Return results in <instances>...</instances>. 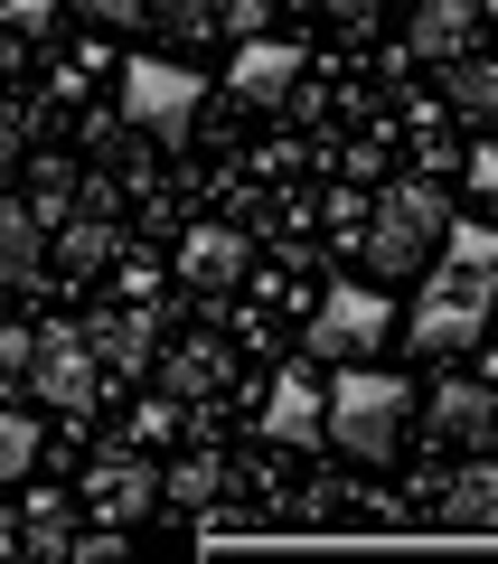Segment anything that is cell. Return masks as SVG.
Returning a JSON list of instances; mask_svg holds the SVG:
<instances>
[{
	"instance_id": "cell-1",
	"label": "cell",
	"mask_w": 498,
	"mask_h": 564,
	"mask_svg": "<svg viewBox=\"0 0 498 564\" xmlns=\"http://www.w3.org/2000/svg\"><path fill=\"white\" fill-rule=\"evenodd\" d=\"M489 311H498V263L442 254V263H433V282L414 292V311H404V339H414L423 358H461V348H479Z\"/></svg>"
},
{
	"instance_id": "cell-2",
	"label": "cell",
	"mask_w": 498,
	"mask_h": 564,
	"mask_svg": "<svg viewBox=\"0 0 498 564\" xmlns=\"http://www.w3.org/2000/svg\"><path fill=\"white\" fill-rule=\"evenodd\" d=\"M404 414H414V386L386 377V367H339L329 377V443L348 462H396Z\"/></svg>"
},
{
	"instance_id": "cell-3",
	"label": "cell",
	"mask_w": 498,
	"mask_h": 564,
	"mask_svg": "<svg viewBox=\"0 0 498 564\" xmlns=\"http://www.w3.org/2000/svg\"><path fill=\"white\" fill-rule=\"evenodd\" d=\"M442 198H433V180H396L377 198V217H367V273L377 282H404V273H423L433 263V245H442Z\"/></svg>"
},
{
	"instance_id": "cell-4",
	"label": "cell",
	"mask_w": 498,
	"mask_h": 564,
	"mask_svg": "<svg viewBox=\"0 0 498 564\" xmlns=\"http://www.w3.org/2000/svg\"><path fill=\"white\" fill-rule=\"evenodd\" d=\"M386 329H396V302H386V282H329L320 292V311H311V358L320 367H358V358H377L386 348Z\"/></svg>"
},
{
	"instance_id": "cell-5",
	"label": "cell",
	"mask_w": 498,
	"mask_h": 564,
	"mask_svg": "<svg viewBox=\"0 0 498 564\" xmlns=\"http://www.w3.org/2000/svg\"><path fill=\"white\" fill-rule=\"evenodd\" d=\"M198 104H207L198 66H180V57H122V122H132V132L180 141L188 122H198Z\"/></svg>"
},
{
	"instance_id": "cell-6",
	"label": "cell",
	"mask_w": 498,
	"mask_h": 564,
	"mask_svg": "<svg viewBox=\"0 0 498 564\" xmlns=\"http://www.w3.org/2000/svg\"><path fill=\"white\" fill-rule=\"evenodd\" d=\"M29 386H39V395L57 404V414H85V404H95V386H104V358H95V339H85V321H76V329H39Z\"/></svg>"
},
{
	"instance_id": "cell-7",
	"label": "cell",
	"mask_w": 498,
	"mask_h": 564,
	"mask_svg": "<svg viewBox=\"0 0 498 564\" xmlns=\"http://www.w3.org/2000/svg\"><path fill=\"white\" fill-rule=\"evenodd\" d=\"M85 339H95L104 377H151V367H160V302L122 292L113 311H95V321H85Z\"/></svg>"
},
{
	"instance_id": "cell-8",
	"label": "cell",
	"mask_w": 498,
	"mask_h": 564,
	"mask_svg": "<svg viewBox=\"0 0 498 564\" xmlns=\"http://www.w3.org/2000/svg\"><path fill=\"white\" fill-rule=\"evenodd\" d=\"M263 433H273L282 452L329 443V386H320L311 367H282V377H273V395H263Z\"/></svg>"
},
{
	"instance_id": "cell-9",
	"label": "cell",
	"mask_w": 498,
	"mask_h": 564,
	"mask_svg": "<svg viewBox=\"0 0 498 564\" xmlns=\"http://www.w3.org/2000/svg\"><path fill=\"white\" fill-rule=\"evenodd\" d=\"M433 433L461 452H489L498 443V377H442L433 386Z\"/></svg>"
},
{
	"instance_id": "cell-10",
	"label": "cell",
	"mask_w": 498,
	"mask_h": 564,
	"mask_svg": "<svg viewBox=\"0 0 498 564\" xmlns=\"http://www.w3.org/2000/svg\"><path fill=\"white\" fill-rule=\"evenodd\" d=\"M160 499H170V489H160L151 470L132 462V452H104V462L85 470V508H95L104 527H132V518H151Z\"/></svg>"
},
{
	"instance_id": "cell-11",
	"label": "cell",
	"mask_w": 498,
	"mask_h": 564,
	"mask_svg": "<svg viewBox=\"0 0 498 564\" xmlns=\"http://www.w3.org/2000/svg\"><path fill=\"white\" fill-rule=\"evenodd\" d=\"M0 282L10 292H39L47 282V207L39 198H0Z\"/></svg>"
},
{
	"instance_id": "cell-12",
	"label": "cell",
	"mask_w": 498,
	"mask_h": 564,
	"mask_svg": "<svg viewBox=\"0 0 498 564\" xmlns=\"http://www.w3.org/2000/svg\"><path fill=\"white\" fill-rule=\"evenodd\" d=\"M433 527L452 536H498V462H470L433 489Z\"/></svg>"
},
{
	"instance_id": "cell-13",
	"label": "cell",
	"mask_w": 498,
	"mask_h": 564,
	"mask_svg": "<svg viewBox=\"0 0 498 564\" xmlns=\"http://www.w3.org/2000/svg\"><path fill=\"white\" fill-rule=\"evenodd\" d=\"M226 85H236L245 104H282V95L301 85V47H292V39H245L236 66H226Z\"/></svg>"
},
{
	"instance_id": "cell-14",
	"label": "cell",
	"mask_w": 498,
	"mask_h": 564,
	"mask_svg": "<svg viewBox=\"0 0 498 564\" xmlns=\"http://www.w3.org/2000/svg\"><path fill=\"white\" fill-rule=\"evenodd\" d=\"M104 207H113V198H104V188H95V207H76V217H66L57 226V282H85V273H104V263H113V217H104Z\"/></svg>"
},
{
	"instance_id": "cell-15",
	"label": "cell",
	"mask_w": 498,
	"mask_h": 564,
	"mask_svg": "<svg viewBox=\"0 0 498 564\" xmlns=\"http://www.w3.org/2000/svg\"><path fill=\"white\" fill-rule=\"evenodd\" d=\"M180 273L198 282V292H236L245 282V236L236 226H188L180 236Z\"/></svg>"
},
{
	"instance_id": "cell-16",
	"label": "cell",
	"mask_w": 498,
	"mask_h": 564,
	"mask_svg": "<svg viewBox=\"0 0 498 564\" xmlns=\"http://www.w3.org/2000/svg\"><path fill=\"white\" fill-rule=\"evenodd\" d=\"M404 39H414V57L452 66V57H470V47H479V10H470V0H423Z\"/></svg>"
},
{
	"instance_id": "cell-17",
	"label": "cell",
	"mask_w": 498,
	"mask_h": 564,
	"mask_svg": "<svg viewBox=\"0 0 498 564\" xmlns=\"http://www.w3.org/2000/svg\"><path fill=\"white\" fill-rule=\"evenodd\" d=\"M151 377L170 386L180 404H198V395H217V386H226V348H217V339H180V348H160Z\"/></svg>"
},
{
	"instance_id": "cell-18",
	"label": "cell",
	"mask_w": 498,
	"mask_h": 564,
	"mask_svg": "<svg viewBox=\"0 0 498 564\" xmlns=\"http://www.w3.org/2000/svg\"><path fill=\"white\" fill-rule=\"evenodd\" d=\"M160 489H170V508H188V518H207V508H217V489H226V462H217V452H188V462L170 470Z\"/></svg>"
},
{
	"instance_id": "cell-19",
	"label": "cell",
	"mask_w": 498,
	"mask_h": 564,
	"mask_svg": "<svg viewBox=\"0 0 498 564\" xmlns=\"http://www.w3.org/2000/svg\"><path fill=\"white\" fill-rule=\"evenodd\" d=\"M442 76H452V104H461V113H498V57H479V47H470V57H452Z\"/></svg>"
},
{
	"instance_id": "cell-20",
	"label": "cell",
	"mask_w": 498,
	"mask_h": 564,
	"mask_svg": "<svg viewBox=\"0 0 498 564\" xmlns=\"http://www.w3.org/2000/svg\"><path fill=\"white\" fill-rule=\"evenodd\" d=\"M29 470H39V423L0 404V480H29Z\"/></svg>"
},
{
	"instance_id": "cell-21",
	"label": "cell",
	"mask_w": 498,
	"mask_h": 564,
	"mask_svg": "<svg viewBox=\"0 0 498 564\" xmlns=\"http://www.w3.org/2000/svg\"><path fill=\"white\" fill-rule=\"evenodd\" d=\"M20 536H29V545H57V555H66V545H76V536H66V508L47 499V489H39V499H29V518H20Z\"/></svg>"
},
{
	"instance_id": "cell-22",
	"label": "cell",
	"mask_w": 498,
	"mask_h": 564,
	"mask_svg": "<svg viewBox=\"0 0 498 564\" xmlns=\"http://www.w3.org/2000/svg\"><path fill=\"white\" fill-rule=\"evenodd\" d=\"M0 29L10 39H39V29H57V0H0Z\"/></svg>"
},
{
	"instance_id": "cell-23",
	"label": "cell",
	"mask_w": 498,
	"mask_h": 564,
	"mask_svg": "<svg viewBox=\"0 0 498 564\" xmlns=\"http://www.w3.org/2000/svg\"><path fill=\"white\" fill-rule=\"evenodd\" d=\"M170 414H180V395L160 386V395H151V404H141V414H132V443H160V433H170Z\"/></svg>"
},
{
	"instance_id": "cell-24",
	"label": "cell",
	"mask_w": 498,
	"mask_h": 564,
	"mask_svg": "<svg viewBox=\"0 0 498 564\" xmlns=\"http://www.w3.org/2000/svg\"><path fill=\"white\" fill-rule=\"evenodd\" d=\"M85 20H104V29H132V20H151V0H76Z\"/></svg>"
},
{
	"instance_id": "cell-25",
	"label": "cell",
	"mask_w": 498,
	"mask_h": 564,
	"mask_svg": "<svg viewBox=\"0 0 498 564\" xmlns=\"http://www.w3.org/2000/svg\"><path fill=\"white\" fill-rule=\"evenodd\" d=\"M470 188H479V198H498V141H479V151H470Z\"/></svg>"
},
{
	"instance_id": "cell-26",
	"label": "cell",
	"mask_w": 498,
	"mask_h": 564,
	"mask_svg": "<svg viewBox=\"0 0 498 564\" xmlns=\"http://www.w3.org/2000/svg\"><path fill=\"white\" fill-rule=\"evenodd\" d=\"M329 10H339V20H377V0H329Z\"/></svg>"
},
{
	"instance_id": "cell-27",
	"label": "cell",
	"mask_w": 498,
	"mask_h": 564,
	"mask_svg": "<svg viewBox=\"0 0 498 564\" xmlns=\"http://www.w3.org/2000/svg\"><path fill=\"white\" fill-rule=\"evenodd\" d=\"M0 545H29V536H20V518H10V508H0Z\"/></svg>"
}]
</instances>
